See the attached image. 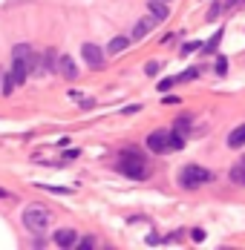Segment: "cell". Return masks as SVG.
<instances>
[{"label":"cell","mask_w":245,"mask_h":250,"mask_svg":"<svg viewBox=\"0 0 245 250\" xmlns=\"http://www.w3.org/2000/svg\"><path fill=\"white\" fill-rule=\"evenodd\" d=\"M119 173L127 175V178H133V181H145L147 175H150V167H147V158L142 155V150L139 147H127V150H122V155H119Z\"/></svg>","instance_id":"1"},{"label":"cell","mask_w":245,"mask_h":250,"mask_svg":"<svg viewBox=\"0 0 245 250\" xmlns=\"http://www.w3.org/2000/svg\"><path fill=\"white\" fill-rule=\"evenodd\" d=\"M228 178H231L234 184H240V187H245V161H243V164H237V167H231V173H228Z\"/></svg>","instance_id":"12"},{"label":"cell","mask_w":245,"mask_h":250,"mask_svg":"<svg viewBox=\"0 0 245 250\" xmlns=\"http://www.w3.org/2000/svg\"><path fill=\"white\" fill-rule=\"evenodd\" d=\"M81 55H84L87 66H93V69H101V66H104V52H101V46H96V43H84V46H81Z\"/></svg>","instance_id":"5"},{"label":"cell","mask_w":245,"mask_h":250,"mask_svg":"<svg viewBox=\"0 0 245 250\" xmlns=\"http://www.w3.org/2000/svg\"><path fill=\"white\" fill-rule=\"evenodd\" d=\"M188 129H191V115H182V118L176 121V132H182V135H185Z\"/></svg>","instance_id":"17"},{"label":"cell","mask_w":245,"mask_h":250,"mask_svg":"<svg viewBox=\"0 0 245 250\" xmlns=\"http://www.w3.org/2000/svg\"><path fill=\"white\" fill-rule=\"evenodd\" d=\"M41 187H44V190H49V193H61V196H64V193H70L67 187H52V184H41Z\"/></svg>","instance_id":"23"},{"label":"cell","mask_w":245,"mask_h":250,"mask_svg":"<svg viewBox=\"0 0 245 250\" xmlns=\"http://www.w3.org/2000/svg\"><path fill=\"white\" fill-rule=\"evenodd\" d=\"M156 23H159L156 18H145V21H139V23L133 26V41H142V38H147V32H150Z\"/></svg>","instance_id":"9"},{"label":"cell","mask_w":245,"mask_h":250,"mask_svg":"<svg viewBox=\"0 0 245 250\" xmlns=\"http://www.w3.org/2000/svg\"><path fill=\"white\" fill-rule=\"evenodd\" d=\"M52 242H55V248L70 250V248H78V242H81V239H78V233H75V230L64 227V230H58V233H55V239H52Z\"/></svg>","instance_id":"6"},{"label":"cell","mask_w":245,"mask_h":250,"mask_svg":"<svg viewBox=\"0 0 245 250\" xmlns=\"http://www.w3.org/2000/svg\"><path fill=\"white\" fill-rule=\"evenodd\" d=\"M15 86H18V81H15L12 72H9V75H3V86H0V92H3V95H12V89H15Z\"/></svg>","instance_id":"14"},{"label":"cell","mask_w":245,"mask_h":250,"mask_svg":"<svg viewBox=\"0 0 245 250\" xmlns=\"http://www.w3.org/2000/svg\"><path fill=\"white\" fill-rule=\"evenodd\" d=\"M127 46H130V38H113L110 46H107V52H110V55H119V52H124Z\"/></svg>","instance_id":"13"},{"label":"cell","mask_w":245,"mask_h":250,"mask_svg":"<svg viewBox=\"0 0 245 250\" xmlns=\"http://www.w3.org/2000/svg\"><path fill=\"white\" fill-rule=\"evenodd\" d=\"M208 181H214V173L205 170V167H199V164H188V167H182V173H179V184H182L185 190H196V187H202V184H208Z\"/></svg>","instance_id":"2"},{"label":"cell","mask_w":245,"mask_h":250,"mask_svg":"<svg viewBox=\"0 0 245 250\" xmlns=\"http://www.w3.org/2000/svg\"><path fill=\"white\" fill-rule=\"evenodd\" d=\"M147 12H150V18H156V21H168V15H171L168 0H150V3H147Z\"/></svg>","instance_id":"7"},{"label":"cell","mask_w":245,"mask_h":250,"mask_svg":"<svg viewBox=\"0 0 245 250\" xmlns=\"http://www.w3.org/2000/svg\"><path fill=\"white\" fill-rule=\"evenodd\" d=\"M165 104H168V106H173V104H182V101H179V98H173V95H168V98H165Z\"/></svg>","instance_id":"25"},{"label":"cell","mask_w":245,"mask_h":250,"mask_svg":"<svg viewBox=\"0 0 245 250\" xmlns=\"http://www.w3.org/2000/svg\"><path fill=\"white\" fill-rule=\"evenodd\" d=\"M199 46H202L199 41H188V43L182 46V55H191V52H196V49H199Z\"/></svg>","instance_id":"20"},{"label":"cell","mask_w":245,"mask_h":250,"mask_svg":"<svg viewBox=\"0 0 245 250\" xmlns=\"http://www.w3.org/2000/svg\"><path fill=\"white\" fill-rule=\"evenodd\" d=\"M147 150L153 152H173V129H156L147 135Z\"/></svg>","instance_id":"4"},{"label":"cell","mask_w":245,"mask_h":250,"mask_svg":"<svg viewBox=\"0 0 245 250\" xmlns=\"http://www.w3.org/2000/svg\"><path fill=\"white\" fill-rule=\"evenodd\" d=\"M78 248H96V236H87V239H81V242H78Z\"/></svg>","instance_id":"21"},{"label":"cell","mask_w":245,"mask_h":250,"mask_svg":"<svg viewBox=\"0 0 245 250\" xmlns=\"http://www.w3.org/2000/svg\"><path fill=\"white\" fill-rule=\"evenodd\" d=\"M220 15H222V3L217 0V3H211V9H208V15H205V18H208V21H217Z\"/></svg>","instance_id":"16"},{"label":"cell","mask_w":245,"mask_h":250,"mask_svg":"<svg viewBox=\"0 0 245 250\" xmlns=\"http://www.w3.org/2000/svg\"><path fill=\"white\" fill-rule=\"evenodd\" d=\"M222 35H225V32H217V35H214V38H211V43H208V46H205V52H208V55H211V52H217V46H220V41H222Z\"/></svg>","instance_id":"18"},{"label":"cell","mask_w":245,"mask_h":250,"mask_svg":"<svg viewBox=\"0 0 245 250\" xmlns=\"http://www.w3.org/2000/svg\"><path fill=\"white\" fill-rule=\"evenodd\" d=\"M196 75H199V69H196V66H191V69H185V72L176 78V81H179V83H188V81H194Z\"/></svg>","instance_id":"15"},{"label":"cell","mask_w":245,"mask_h":250,"mask_svg":"<svg viewBox=\"0 0 245 250\" xmlns=\"http://www.w3.org/2000/svg\"><path fill=\"white\" fill-rule=\"evenodd\" d=\"M176 83H179L176 78H165V81H159V92H168V89H171V86H176Z\"/></svg>","instance_id":"19"},{"label":"cell","mask_w":245,"mask_h":250,"mask_svg":"<svg viewBox=\"0 0 245 250\" xmlns=\"http://www.w3.org/2000/svg\"><path fill=\"white\" fill-rule=\"evenodd\" d=\"M52 222V213H49L44 204H29L24 210V225L32 230V233H41L47 230V225Z\"/></svg>","instance_id":"3"},{"label":"cell","mask_w":245,"mask_h":250,"mask_svg":"<svg viewBox=\"0 0 245 250\" xmlns=\"http://www.w3.org/2000/svg\"><path fill=\"white\" fill-rule=\"evenodd\" d=\"M237 3H240V0H228V6H237Z\"/></svg>","instance_id":"27"},{"label":"cell","mask_w":245,"mask_h":250,"mask_svg":"<svg viewBox=\"0 0 245 250\" xmlns=\"http://www.w3.org/2000/svg\"><path fill=\"white\" fill-rule=\"evenodd\" d=\"M0 81H3V72H0ZM0 86H3V83H0Z\"/></svg>","instance_id":"28"},{"label":"cell","mask_w":245,"mask_h":250,"mask_svg":"<svg viewBox=\"0 0 245 250\" xmlns=\"http://www.w3.org/2000/svg\"><path fill=\"white\" fill-rule=\"evenodd\" d=\"M156 72H159V63H156V61H153V63H147V75H156Z\"/></svg>","instance_id":"24"},{"label":"cell","mask_w":245,"mask_h":250,"mask_svg":"<svg viewBox=\"0 0 245 250\" xmlns=\"http://www.w3.org/2000/svg\"><path fill=\"white\" fill-rule=\"evenodd\" d=\"M58 72L67 78V81H75L78 78V66H75V61L70 55H61V63H58Z\"/></svg>","instance_id":"8"},{"label":"cell","mask_w":245,"mask_h":250,"mask_svg":"<svg viewBox=\"0 0 245 250\" xmlns=\"http://www.w3.org/2000/svg\"><path fill=\"white\" fill-rule=\"evenodd\" d=\"M228 147H231V150H240V147H245V124L237 126V129L228 135Z\"/></svg>","instance_id":"11"},{"label":"cell","mask_w":245,"mask_h":250,"mask_svg":"<svg viewBox=\"0 0 245 250\" xmlns=\"http://www.w3.org/2000/svg\"><path fill=\"white\" fill-rule=\"evenodd\" d=\"M35 52H32V46L29 43H18L15 49H12V61H21V63H26L29 66V58H32Z\"/></svg>","instance_id":"10"},{"label":"cell","mask_w":245,"mask_h":250,"mask_svg":"<svg viewBox=\"0 0 245 250\" xmlns=\"http://www.w3.org/2000/svg\"><path fill=\"white\" fill-rule=\"evenodd\" d=\"M0 199H12V193H9V190H3V187H0Z\"/></svg>","instance_id":"26"},{"label":"cell","mask_w":245,"mask_h":250,"mask_svg":"<svg viewBox=\"0 0 245 250\" xmlns=\"http://www.w3.org/2000/svg\"><path fill=\"white\" fill-rule=\"evenodd\" d=\"M225 69H228V61H225V58H217V75H225Z\"/></svg>","instance_id":"22"}]
</instances>
